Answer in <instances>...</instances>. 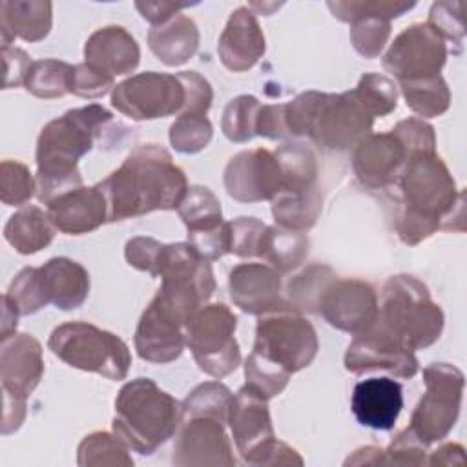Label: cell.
<instances>
[{
  "instance_id": "obj_37",
  "label": "cell",
  "mask_w": 467,
  "mask_h": 467,
  "mask_svg": "<svg viewBox=\"0 0 467 467\" xmlns=\"http://www.w3.org/2000/svg\"><path fill=\"white\" fill-rule=\"evenodd\" d=\"M4 297L20 314L29 316L49 305L46 283L40 268H24L11 281Z\"/></svg>"
},
{
  "instance_id": "obj_50",
  "label": "cell",
  "mask_w": 467,
  "mask_h": 467,
  "mask_svg": "<svg viewBox=\"0 0 467 467\" xmlns=\"http://www.w3.org/2000/svg\"><path fill=\"white\" fill-rule=\"evenodd\" d=\"M425 449L427 447L407 427L383 451L385 452V463H394V465H423V463H427Z\"/></svg>"
},
{
  "instance_id": "obj_55",
  "label": "cell",
  "mask_w": 467,
  "mask_h": 467,
  "mask_svg": "<svg viewBox=\"0 0 467 467\" xmlns=\"http://www.w3.org/2000/svg\"><path fill=\"white\" fill-rule=\"evenodd\" d=\"M188 4H170V2H137L135 7L142 15L144 20H148L151 26H161L181 9H184Z\"/></svg>"
},
{
  "instance_id": "obj_4",
  "label": "cell",
  "mask_w": 467,
  "mask_h": 467,
  "mask_svg": "<svg viewBox=\"0 0 467 467\" xmlns=\"http://www.w3.org/2000/svg\"><path fill=\"white\" fill-rule=\"evenodd\" d=\"M181 421L182 405L150 378L131 379L117 394L113 432L142 456L166 443Z\"/></svg>"
},
{
  "instance_id": "obj_33",
  "label": "cell",
  "mask_w": 467,
  "mask_h": 467,
  "mask_svg": "<svg viewBox=\"0 0 467 467\" xmlns=\"http://www.w3.org/2000/svg\"><path fill=\"white\" fill-rule=\"evenodd\" d=\"M177 212L186 224L188 235L212 230L223 223L221 202L206 186H190Z\"/></svg>"
},
{
  "instance_id": "obj_18",
  "label": "cell",
  "mask_w": 467,
  "mask_h": 467,
  "mask_svg": "<svg viewBox=\"0 0 467 467\" xmlns=\"http://www.w3.org/2000/svg\"><path fill=\"white\" fill-rule=\"evenodd\" d=\"M175 465H235L224 423L213 418H188L173 445Z\"/></svg>"
},
{
  "instance_id": "obj_12",
  "label": "cell",
  "mask_w": 467,
  "mask_h": 467,
  "mask_svg": "<svg viewBox=\"0 0 467 467\" xmlns=\"http://www.w3.org/2000/svg\"><path fill=\"white\" fill-rule=\"evenodd\" d=\"M447 60L445 40L425 22L405 27L383 55V67L400 82L438 77Z\"/></svg>"
},
{
  "instance_id": "obj_41",
  "label": "cell",
  "mask_w": 467,
  "mask_h": 467,
  "mask_svg": "<svg viewBox=\"0 0 467 467\" xmlns=\"http://www.w3.org/2000/svg\"><path fill=\"white\" fill-rule=\"evenodd\" d=\"M261 102L252 95L232 99L223 111V133L234 142H246L255 137V122Z\"/></svg>"
},
{
  "instance_id": "obj_16",
  "label": "cell",
  "mask_w": 467,
  "mask_h": 467,
  "mask_svg": "<svg viewBox=\"0 0 467 467\" xmlns=\"http://www.w3.org/2000/svg\"><path fill=\"white\" fill-rule=\"evenodd\" d=\"M317 306L328 325L354 336L367 330L378 316L376 292L359 279L336 277L325 288Z\"/></svg>"
},
{
  "instance_id": "obj_48",
  "label": "cell",
  "mask_w": 467,
  "mask_h": 467,
  "mask_svg": "<svg viewBox=\"0 0 467 467\" xmlns=\"http://www.w3.org/2000/svg\"><path fill=\"white\" fill-rule=\"evenodd\" d=\"M392 133L401 140V144L407 148L409 157L416 153H434L436 151V137L434 128L427 124L423 119H405L400 120Z\"/></svg>"
},
{
  "instance_id": "obj_7",
  "label": "cell",
  "mask_w": 467,
  "mask_h": 467,
  "mask_svg": "<svg viewBox=\"0 0 467 467\" xmlns=\"http://www.w3.org/2000/svg\"><path fill=\"white\" fill-rule=\"evenodd\" d=\"M317 348L312 323L292 306L266 312L257 321L252 354L290 376L308 367Z\"/></svg>"
},
{
  "instance_id": "obj_2",
  "label": "cell",
  "mask_w": 467,
  "mask_h": 467,
  "mask_svg": "<svg viewBox=\"0 0 467 467\" xmlns=\"http://www.w3.org/2000/svg\"><path fill=\"white\" fill-rule=\"evenodd\" d=\"M113 119L100 104H89L66 111L49 120L36 140V197L47 204L55 197L82 186L77 162L102 139L106 124Z\"/></svg>"
},
{
  "instance_id": "obj_34",
  "label": "cell",
  "mask_w": 467,
  "mask_h": 467,
  "mask_svg": "<svg viewBox=\"0 0 467 467\" xmlns=\"http://www.w3.org/2000/svg\"><path fill=\"white\" fill-rule=\"evenodd\" d=\"M73 66L57 58L35 60L26 77V89L38 99H58L71 89Z\"/></svg>"
},
{
  "instance_id": "obj_25",
  "label": "cell",
  "mask_w": 467,
  "mask_h": 467,
  "mask_svg": "<svg viewBox=\"0 0 467 467\" xmlns=\"http://www.w3.org/2000/svg\"><path fill=\"white\" fill-rule=\"evenodd\" d=\"M133 341L135 350L142 359L151 363H170L184 350V327L150 303L140 316Z\"/></svg>"
},
{
  "instance_id": "obj_39",
  "label": "cell",
  "mask_w": 467,
  "mask_h": 467,
  "mask_svg": "<svg viewBox=\"0 0 467 467\" xmlns=\"http://www.w3.org/2000/svg\"><path fill=\"white\" fill-rule=\"evenodd\" d=\"M350 91L372 117H383L396 109L398 88L385 75L365 73Z\"/></svg>"
},
{
  "instance_id": "obj_52",
  "label": "cell",
  "mask_w": 467,
  "mask_h": 467,
  "mask_svg": "<svg viewBox=\"0 0 467 467\" xmlns=\"http://www.w3.org/2000/svg\"><path fill=\"white\" fill-rule=\"evenodd\" d=\"M177 77L181 78L184 91H186V102H184L182 111L206 115L212 106V99H213L210 82L197 71H181V73H177Z\"/></svg>"
},
{
  "instance_id": "obj_3",
  "label": "cell",
  "mask_w": 467,
  "mask_h": 467,
  "mask_svg": "<svg viewBox=\"0 0 467 467\" xmlns=\"http://www.w3.org/2000/svg\"><path fill=\"white\" fill-rule=\"evenodd\" d=\"M390 188L400 192L394 230L409 246L440 230L460 199L465 197L463 190H456L451 171L436 151L410 155Z\"/></svg>"
},
{
  "instance_id": "obj_22",
  "label": "cell",
  "mask_w": 467,
  "mask_h": 467,
  "mask_svg": "<svg viewBox=\"0 0 467 467\" xmlns=\"http://www.w3.org/2000/svg\"><path fill=\"white\" fill-rule=\"evenodd\" d=\"M265 35L250 7L241 5L232 11L221 36L219 58L234 73L252 69L265 55Z\"/></svg>"
},
{
  "instance_id": "obj_38",
  "label": "cell",
  "mask_w": 467,
  "mask_h": 467,
  "mask_svg": "<svg viewBox=\"0 0 467 467\" xmlns=\"http://www.w3.org/2000/svg\"><path fill=\"white\" fill-rule=\"evenodd\" d=\"M126 443L108 432H91L78 445L77 463L88 465H133Z\"/></svg>"
},
{
  "instance_id": "obj_30",
  "label": "cell",
  "mask_w": 467,
  "mask_h": 467,
  "mask_svg": "<svg viewBox=\"0 0 467 467\" xmlns=\"http://www.w3.org/2000/svg\"><path fill=\"white\" fill-rule=\"evenodd\" d=\"M272 213L277 226L305 232L312 228L321 213V193L308 190H283L272 199Z\"/></svg>"
},
{
  "instance_id": "obj_45",
  "label": "cell",
  "mask_w": 467,
  "mask_h": 467,
  "mask_svg": "<svg viewBox=\"0 0 467 467\" xmlns=\"http://www.w3.org/2000/svg\"><path fill=\"white\" fill-rule=\"evenodd\" d=\"M390 36V22L378 16H363L350 22V42L365 58H376Z\"/></svg>"
},
{
  "instance_id": "obj_43",
  "label": "cell",
  "mask_w": 467,
  "mask_h": 467,
  "mask_svg": "<svg viewBox=\"0 0 467 467\" xmlns=\"http://www.w3.org/2000/svg\"><path fill=\"white\" fill-rule=\"evenodd\" d=\"M336 279L334 272L323 265H312L305 272H301L294 281H290L288 292L292 299V308L296 310H312L317 306L319 297L325 288Z\"/></svg>"
},
{
  "instance_id": "obj_32",
  "label": "cell",
  "mask_w": 467,
  "mask_h": 467,
  "mask_svg": "<svg viewBox=\"0 0 467 467\" xmlns=\"http://www.w3.org/2000/svg\"><path fill=\"white\" fill-rule=\"evenodd\" d=\"M182 420L188 418H213L221 423H228L230 409L234 405V394L219 381H206L197 385L181 403Z\"/></svg>"
},
{
  "instance_id": "obj_1",
  "label": "cell",
  "mask_w": 467,
  "mask_h": 467,
  "mask_svg": "<svg viewBox=\"0 0 467 467\" xmlns=\"http://www.w3.org/2000/svg\"><path fill=\"white\" fill-rule=\"evenodd\" d=\"M97 186L106 199L109 223L155 210H177L188 192L184 171L159 144L137 146Z\"/></svg>"
},
{
  "instance_id": "obj_58",
  "label": "cell",
  "mask_w": 467,
  "mask_h": 467,
  "mask_svg": "<svg viewBox=\"0 0 467 467\" xmlns=\"http://www.w3.org/2000/svg\"><path fill=\"white\" fill-rule=\"evenodd\" d=\"M18 316L20 314L9 305V301L5 297H2V339L15 334Z\"/></svg>"
},
{
  "instance_id": "obj_46",
  "label": "cell",
  "mask_w": 467,
  "mask_h": 467,
  "mask_svg": "<svg viewBox=\"0 0 467 467\" xmlns=\"http://www.w3.org/2000/svg\"><path fill=\"white\" fill-rule=\"evenodd\" d=\"M443 40H452L462 46L465 35L463 4L462 2H434L429 11L427 22Z\"/></svg>"
},
{
  "instance_id": "obj_53",
  "label": "cell",
  "mask_w": 467,
  "mask_h": 467,
  "mask_svg": "<svg viewBox=\"0 0 467 467\" xmlns=\"http://www.w3.org/2000/svg\"><path fill=\"white\" fill-rule=\"evenodd\" d=\"M4 58V89L22 86L33 64L31 57L20 47H2Z\"/></svg>"
},
{
  "instance_id": "obj_54",
  "label": "cell",
  "mask_w": 467,
  "mask_h": 467,
  "mask_svg": "<svg viewBox=\"0 0 467 467\" xmlns=\"http://www.w3.org/2000/svg\"><path fill=\"white\" fill-rule=\"evenodd\" d=\"M255 135L266 139H283L288 135L285 122V104H265L257 113Z\"/></svg>"
},
{
  "instance_id": "obj_19",
  "label": "cell",
  "mask_w": 467,
  "mask_h": 467,
  "mask_svg": "<svg viewBox=\"0 0 467 467\" xmlns=\"http://www.w3.org/2000/svg\"><path fill=\"white\" fill-rule=\"evenodd\" d=\"M44 376L40 343L29 334H11L2 339L0 379L4 398L27 400Z\"/></svg>"
},
{
  "instance_id": "obj_14",
  "label": "cell",
  "mask_w": 467,
  "mask_h": 467,
  "mask_svg": "<svg viewBox=\"0 0 467 467\" xmlns=\"http://www.w3.org/2000/svg\"><path fill=\"white\" fill-rule=\"evenodd\" d=\"M224 188L241 202L272 201L283 190V170L275 153L265 148L234 155L224 168Z\"/></svg>"
},
{
  "instance_id": "obj_17",
  "label": "cell",
  "mask_w": 467,
  "mask_h": 467,
  "mask_svg": "<svg viewBox=\"0 0 467 467\" xmlns=\"http://www.w3.org/2000/svg\"><path fill=\"white\" fill-rule=\"evenodd\" d=\"M407 159V148L392 131L370 133L356 146L352 168L361 184L389 190L398 181Z\"/></svg>"
},
{
  "instance_id": "obj_29",
  "label": "cell",
  "mask_w": 467,
  "mask_h": 467,
  "mask_svg": "<svg viewBox=\"0 0 467 467\" xmlns=\"http://www.w3.org/2000/svg\"><path fill=\"white\" fill-rule=\"evenodd\" d=\"M55 230L47 212L27 204L9 217L4 226V237L18 254L29 255L46 248L53 241Z\"/></svg>"
},
{
  "instance_id": "obj_49",
  "label": "cell",
  "mask_w": 467,
  "mask_h": 467,
  "mask_svg": "<svg viewBox=\"0 0 467 467\" xmlns=\"http://www.w3.org/2000/svg\"><path fill=\"white\" fill-rule=\"evenodd\" d=\"M111 88H115L111 77L93 69L86 62L73 66L69 93L78 95L82 99H99L106 95Z\"/></svg>"
},
{
  "instance_id": "obj_8",
  "label": "cell",
  "mask_w": 467,
  "mask_h": 467,
  "mask_svg": "<svg viewBox=\"0 0 467 467\" xmlns=\"http://www.w3.org/2000/svg\"><path fill=\"white\" fill-rule=\"evenodd\" d=\"M235 327L237 317L223 303L201 306L184 327V339L195 363L215 379L228 376L241 363Z\"/></svg>"
},
{
  "instance_id": "obj_47",
  "label": "cell",
  "mask_w": 467,
  "mask_h": 467,
  "mask_svg": "<svg viewBox=\"0 0 467 467\" xmlns=\"http://www.w3.org/2000/svg\"><path fill=\"white\" fill-rule=\"evenodd\" d=\"M266 226L255 217L230 221V252L237 257H257Z\"/></svg>"
},
{
  "instance_id": "obj_31",
  "label": "cell",
  "mask_w": 467,
  "mask_h": 467,
  "mask_svg": "<svg viewBox=\"0 0 467 467\" xmlns=\"http://www.w3.org/2000/svg\"><path fill=\"white\" fill-rule=\"evenodd\" d=\"M308 255V237L303 232L286 230L281 226H266L259 254L263 261L270 263L277 272H290L297 268Z\"/></svg>"
},
{
  "instance_id": "obj_6",
  "label": "cell",
  "mask_w": 467,
  "mask_h": 467,
  "mask_svg": "<svg viewBox=\"0 0 467 467\" xmlns=\"http://www.w3.org/2000/svg\"><path fill=\"white\" fill-rule=\"evenodd\" d=\"M47 347L69 367L115 381L124 379L131 365L130 348L119 336L84 321L58 325L51 332Z\"/></svg>"
},
{
  "instance_id": "obj_27",
  "label": "cell",
  "mask_w": 467,
  "mask_h": 467,
  "mask_svg": "<svg viewBox=\"0 0 467 467\" xmlns=\"http://www.w3.org/2000/svg\"><path fill=\"white\" fill-rule=\"evenodd\" d=\"M49 303L60 310L78 308L89 294L88 270L67 257H53L40 266Z\"/></svg>"
},
{
  "instance_id": "obj_10",
  "label": "cell",
  "mask_w": 467,
  "mask_h": 467,
  "mask_svg": "<svg viewBox=\"0 0 467 467\" xmlns=\"http://www.w3.org/2000/svg\"><path fill=\"white\" fill-rule=\"evenodd\" d=\"M186 91L177 75L146 71L126 78L111 91V104L133 120H153L181 113Z\"/></svg>"
},
{
  "instance_id": "obj_24",
  "label": "cell",
  "mask_w": 467,
  "mask_h": 467,
  "mask_svg": "<svg viewBox=\"0 0 467 467\" xmlns=\"http://www.w3.org/2000/svg\"><path fill=\"white\" fill-rule=\"evenodd\" d=\"M86 64L115 78L131 73L140 60L135 38L120 26H106L91 33L84 46Z\"/></svg>"
},
{
  "instance_id": "obj_40",
  "label": "cell",
  "mask_w": 467,
  "mask_h": 467,
  "mask_svg": "<svg viewBox=\"0 0 467 467\" xmlns=\"http://www.w3.org/2000/svg\"><path fill=\"white\" fill-rule=\"evenodd\" d=\"M213 128L204 113L182 111L170 128V142L181 153H197L212 140Z\"/></svg>"
},
{
  "instance_id": "obj_42",
  "label": "cell",
  "mask_w": 467,
  "mask_h": 467,
  "mask_svg": "<svg viewBox=\"0 0 467 467\" xmlns=\"http://www.w3.org/2000/svg\"><path fill=\"white\" fill-rule=\"evenodd\" d=\"M332 15L341 22H354L363 16H378L385 20H392L401 16L405 11L412 9L416 2L403 0H343V2H328L327 4Z\"/></svg>"
},
{
  "instance_id": "obj_51",
  "label": "cell",
  "mask_w": 467,
  "mask_h": 467,
  "mask_svg": "<svg viewBox=\"0 0 467 467\" xmlns=\"http://www.w3.org/2000/svg\"><path fill=\"white\" fill-rule=\"evenodd\" d=\"M162 243H159L153 237H133L126 243V261L130 266L150 274L151 277H157V265H159V255H161Z\"/></svg>"
},
{
  "instance_id": "obj_15",
  "label": "cell",
  "mask_w": 467,
  "mask_h": 467,
  "mask_svg": "<svg viewBox=\"0 0 467 467\" xmlns=\"http://www.w3.org/2000/svg\"><path fill=\"white\" fill-rule=\"evenodd\" d=\"M345 368L354 374L368 370H387L398 378L409 379L418 372L414 352L401 347L392 336L372 323L367 330L356 334L345 352Z\"/></svg>"
},
{
  "instance_id": "obj_9",
  "label": "cell",
  "mask_w": 467,
  "mask_h": 467,
  "mask_svg": "<svg viewBox=\"0 0 467 467\" xmlns=\"http://www.w3.org/2000/svg\"><path fill=\"white\" fill-rule=\"evenodd\" d=\"M425 394L410 418V432L429 447L454 427L463 394V374L449 363H432L423 370Z\"/></svg>"
},
{
  "instance_id": "obj_35",
  "label": "cell",
  "mask_w": 467,
  "mask_h": 467,
  "mask_svg": "<svg viewBox=\"0 0 467 467\" xmlns=\"http://www.w3.org/2000/svg\"><path fill=\"white\" fill-rule=\"evenodd\" d=\"M400 89L407 106L420 117H438L449 109L451 91L441 75L400 82Z\"/></svg>"
},
{
  "instance_id": "obj_57",
  "label": "cell",
  "mask_w": 467,
  "mask_h": 467,
  "mask_svg": "<svg viewBox=\"0 0 467 467\" xmlns=\"http://www.w3.org/2000/svg\"><path fill=\"white\" fill-rule=\"evenodd\" d=\"M376 465V463H385V452L379 447H361L354 451L352 456L347 458L345 465Z\"/></svg>"
},
{
  "instance_id": "obj_26",
  "label": "cell",
  "mask_w": 467,
  "mask_h": 467,
  "mask_svg": "<svg viewBox=\"0 0 467 467\" xmlns=\"http://www.w3.org/2000/svg\"><path fill=\"white\" fill-rule=\"evenodd\" d=\"M53 24V5L47 0H4L0 4V33L2 47H9L11 40L26 42L44 40Z\"/></svg>"
},
{
  "instance_id": "obj_23",
  "label": "cell",
  "mask_w": 467,
  "mask_h": 467,
  "mask_svg": "<svg viewBox=\"0 0 467 467\" xmlns=\"http://www.w3.org/2000/svg\"><path fill=\"white\" fill-rule=\"evenodd\" d=\"M356 420L374 431H390L403 409L401 385L390 378L358 381L350 400Z\"/></svg>"
},
{
  "instance_id": "obj_11",
  "label": "cell",
  "mask_w": 467,
  "mask_h": 467,
  "mask_svg": "<svg viewBox=\"0 0 467 467\" xmlns=\"http://www.w3.org/2000/svg\"><path fill=\"white\" fill-rule=\"evenodd\" d=\"M374 117L356 100L352 91L321 93L308 137L325 150H347L370 135Z\"/></svg>"
},
{
  "instance_id": "obj_56",
  "label": "cell",
  "mask_w": 467,
  "mask_h": 467,
  "mask_svg": "<svg viewBox=\"0 0 467 467\" xmlns=\"http://www.w3.org/2000/svg\"><path fill=\"white\" fill-rule=\"evenodd\" d=\"M465 456H463V447L458 443H447L441 445L440 449H436L434 452H431V458L427 460V463L431 465H454V463H463Z\"/></svg>"
},
{
  "instance_id": "obj_13",
  "label": "cell",
  "mask_w": 467,
  "mask_h": 467,
  "mask_svg": "<svg viewBox=\"0 0 467 467\" xmlns=\"http://www.w3.org/2000/svg\"><path fill=\"white\" fill-rule=\"evenodd\" d=\"M266 401L244 385L234 396L230 409L228 423L235 447L250 465H266L277 443Z\"/></svg>"
},
{
  "instance_id": "obj_21",
  "label": "cell",
  "mask_w": 467,
  "mask_h": 467,
  "mask_svg": "<svg viewBox=\"0 0 467 467\" xmlns=\"http://www.w3.org/2000/svg\"><path fill=\"white\" fill-rule=\"evenodd\" d=\"M46 206L53 226L69 235L89 234L108 221V204L97 184L69 190Z\"/></svg>"
},
{
  "instance_id": "obj_20",
  "label": "cell",
  "mask_w": 467,
  "mask_h": 467,
  "mask_svg": "<svg viewBox=\"0 0 467 467\" xmlns=\"http://www.w3.org/2000/svg\"><path fill=\"white\" fill-rule=\"evenodd\" d=\"M230 297L246 314L263 316L292 306L281 296V275L263 263H241L230 272Z\"/></svg>"
},
{
  "instance_id": "obj_36",
  "label": "cell",
  "mask_w": 467,
  "mask_h": 467,
  "mask_svg": "<svg viewBox=\"0 0 467 467\" xmlns=\"http://www.w3.org/2000/svg\"><path fill=\"white\" fill-rule=\"evenodd\" d=\"M283 170V190H308L316 184L314 153L303 144H285L275 151ZM281 190V192H283Z\"/></svg>"
},
{
  "instance_id": "obj_44",
  "label": "cell",
  "mask_w": 467,
  "mask_h": 467,
  "mask_svg": "<svg viewBox=\"0 0 467 467\" xmlns=\"http://www.w3.org/2000/svg\"><path fill=\"white\" fill-rule=\"evenodd\" d=\"M0 188L4 204L22 206L36 193V179L31 175L26 164L5 159L0 166Z\"/></svg>"
},
{
  "instance_id": "obj_28",
  "label": "cell",
  "mask_w": 467,
  "mask_h": 467,
  "mask_svg": "<svg viewBox=\"0 0 467 467\" xmlns=\"http://www.w3.org/2000/svg\"><path fill=\"white\" fill-rule=\"evenodd\" d=\"M148 44L153 55L166 66H181L188 62L199 47V29L195 22L177 13L161 26H151Z\"/></svg>"
},
{
  "instance_id": "obj_5",
  "label": "cell",
  "mask_w": 467,
  "mask_h": 467,
  "mask_svg": "<svg viewBox=\"0 0 467 467\" xmlns=\"http://www.w3.org/2000/svg\"><path fill=\"white\" fill-rule=\"evenodd\" d=\"M374 323L401 347L414 352L440 337L443 312L420 279L401 274L385 281Z\"/></svg>"
}]
</instances>
